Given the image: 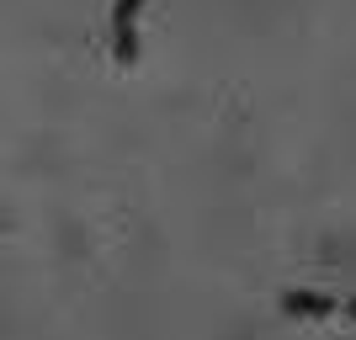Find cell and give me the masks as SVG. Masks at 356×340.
<instances>
[{"label": "cell", "instance_id": "cell-1", "mask_svg": "<svg viewBox=\"0 0 356 340\" xmlns=\"http://www.w3.org/2000/svg\"><path fill=\"white\" fill-rule=\"evenodd\" d=\"M138 11L144 0H112V59L122 70L138 64Z\"/></svg>", "mask_w": 356, "mask_h": 340}, {"label": "cell", "instance_id": "cell-2", "mask_svg": "<svg viewBox=\"0 0 356 340\" xmlns=\"http://www.w3.org/2000/svg\"><path fill=\"white\" fill-rule=\"evenodd\" d=\"M277 309H282L287 319H330V314H341V298L314 293V287H287V293L277 298Z\"/></svg>", "mask_w": 356, "mask_h": 340}, {"label": "cell", "instance_id": "cell-3", "mask_svg": "<svg viewBox=\"0 0 356 340\" xmlns=\"http://www.w3.org/2000/svg\"><path fill=\"white\" fill-rule=\"evenodd\" d=\"M341 314H346V319H356V298H346V303H341Z\"/></svg>", "mask_w": 356, "mask_h": 340}]
</instances>
